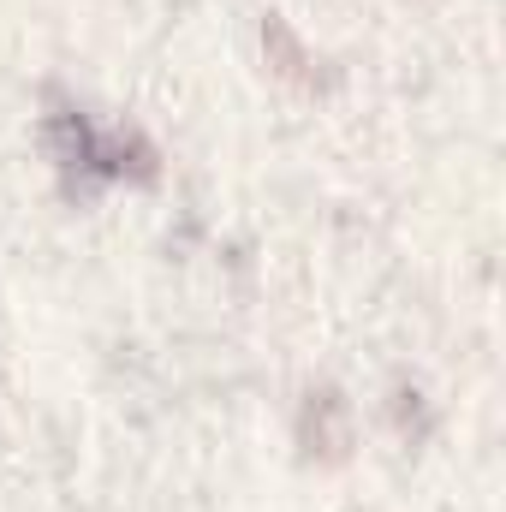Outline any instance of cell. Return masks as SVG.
<instances>
[{"mask_svg":"<svg viewBox=\"0 0 506 512\" xmlns=\"http://www.w3.org/2000/svg\"><path fill=\"white\" fill-rule=\"evenodd\" d=\"M298 435H304V447H310V453L340 459V453H346V441H352V429H346V399H340L334 387L310 393V399H304V417H298Z\"/></svg>","mask_w":506,"mask_h":512,"instance_id":"cell-2","label":"cell"},{"mask_svg":"<svg viewBox=\"0 0 506 512\" xmlns=\"http://www.w3.org/2000/svg\"><path fill=\"white\" fill-rule=\"evenodd\" d=\"M42 143H48V155H54L66 191H78V197H90L96 185H120V179L149 185L155 167H161V155H155V143H149L143 131L102 126V120L84 114L78 102H48V114H42Z\"/></svg>","mask_w":506,"mask_h":512,"instance_id":"cell-1","label":"cell"}]
</instances>
